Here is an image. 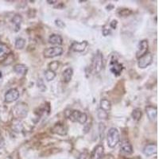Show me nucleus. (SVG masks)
Segmentation results:
<instances>
[{
	"label": "nucleus",
	"mask_w": 159,
	"mask_h": 159,
	"mask_svg": "<svg viewBox=\"0 0 159 159\" xmlns=\"http://www.w3.org/2000/svg\"><path fill=\"white\" fill-rule=\"evenodd\" d=\"M119 140H120V135L118 129L116 127H111L109 129L107 134V142L108 147L110 148H114L119 143Z\"/></svg>",
	"instance_id": "nucleus-1"
},
{
	"label": "nucleus",
	"mask_w": 159,
	"mask_h": 159,
	"mask_svg": "<svg viewBox=\"0 0 159 159\" xmlns=\"http://www.w3.org/2000/svg\"><path fill=\"white\" fill-rule=\"evenodd\" d=\"M103 69V54L99 51H97L92 59V69L94 73L98 74Z\"/></svg>",
	"instance_id": "nucleus-2"
},
{
	"label": "nucleus",
	"mask_w": 159,
	"mask_h": 159,
	"mask_svg": "<svg viewBox=\"0 0 159 159\" xmlns=\"http://www.w3.org/2000/svg\"><path fill=\"white\" fill-rule=\"evenodd\" d=\"M68 118L72 122H76V123H79L80 124H84V123L87 122L88 116L85 114L84 112L75 110L70 112V114L68 116Z\"/></svg>",
	"instance_id": "nucleus-3"
},
{
	"label": "nucleus",
	"mask_w": 159,
	"mask_h": 159,
	"mask_svg": "<svg viewBox=\"0 0 159 159\" xmlns=\"http://www.w3.org/2000/svg\"><path fill=\"white\" fill-rule=\"evenodd\" d=\"M28 106L26 103L23 102L18 103L14 107V114L15 117L20 119V118H25L28 114Z\"/></svg>",
	"instance_id": "nucleus-4"
},
{
	"label": "nucleus",
	"mask_w": 159,
	"mask_h": 159,
	"mask_svg": "<svg viewBox=\"0 0 159 159\" xmlns=\"http://www.w3.org/2000/svg\"><path fill=\"white\" fill-rule=\"evenodd\" d=\"M63 48L60 46H54L45 49L43 52L44 57L45 58H53L56 57L61 56L63 53Z\"/></svg>",
	"instance_id": "nucleus-5"
},
{
	"label": "nucleus",
	"mask_w": 159,
	"mask_h": 159,
	"mask_svg": "<svg viewBox=\"0 0 159 159\" xmlns=\"http://www.w3.org/2000/svg\"><path fill=\"white\" fill-rule=\"evenodd\" d=\"M153 59L154 57L153 54H151L150 52H147L146 54L143 55L140 58H139V61H138V65L140 69H146L153 62Z\"/></svg>",
	"instance_id": "nucleus-6"
},
{
	"label": "nucleus",
	"mask_w": 159,
	"mask_h": 159,
	"mask_svg": "<svg viewBox=\"0 0 159 159\" xmlns=\"http://www.w3.org/2000/svg\"><path fill=\"white\" fill-rule=\"evenodd\" d=\"M19 98V92L16 89H11L6 92L5 94V102L6 103H12L16 101Z\"/></svg>",
	"instance_id": "nucleus-7"
},
{
	"label": "nucleus",
	"mask_w": 159,
	"mask_h": 159,
	"mask_svg": "<svg viewBox=\"0 0 159 159\" xmlns=\"http://www.w3.org/2000/svg\"><path fill=\"white\" fill-rule=\"evenodd\" d=\"M149 44L147 40H143L140 42L139 45V49H138L137 52H136V57L139 59L143 55H145L147 52H148Z\"/></svg>",
	"instance_id": "nucleus-8"
},
{
	"label": "nucleus",
	"mask_w": 159,
	"mask_h": 159,
	"mask_svg": "<svg viewBox=\"0 0 159 159\" xmlns=\"http://www.w3.org/2000/svg\"><path fill=\"white\" fill-rule=\"evenodd\" d=\"M123 69V66L122 64L119 63L116 60H112L110 64V71L116 76H119Z\"/></svg>",
	"instance_id": "nucleus-9"
},
{
	"label": "nucleus",
	"mask_w": 159,
	"mask_h": 159,
	"mask_svg": "<svg viewBox=\"0 0 159 159\" xmlns=\"http://www.w3.org/2000/svg\"><path fill=\"white\" fill-rule=\"evenodd\" d=\"M104 154V148L102 145H98L92 150L90 159H101Z\"/></svg>",
	"instance_id": "nucleus-10"
},
{
	"label": "nucleus",
	"mask_w": 159,
	"mask_h": 159,
	"mask_svg": "<svg viewBox=\"0 0 159 159\" xmlns=\"http://www.w3.org/2000/svg\"><path fill=\"white\" fill-rule=\"evenodd\" d=\"M52 132L54 134H59V135H65L67 134L68 129L67 127H65V125L61 123H56L54 125V127L52 128Z\"/></svg>",
	"instance_id": "nucleus-11"
},
{
	"label": "nucleus",
	"mask_w": 159,
	"mask_h": 159,
	"mask_svg": "<svg viewBox=\"0 0 159 159\" xmlns=\"http://www.w3.org/2000/svg\"><path fill=\"white\" fill-rule=\"evenodd\" d=\"M88 43L87 41H84V42H73L71 45V49L72 51H74V52H84L85 50V49L87 48Z\"/></svg>",
	"instance_id": "nucleus-12"
},
{
	"label": "nucleus",
	"mask_w": 159,
	"mask_h": 159,
	"mask_svg": "<svg viewBox=\"0 0 159 159\" xmlns=\"http://www.w3.org/2000/svg\"><path fill=\"white\" fill-rule=\"evenodd\" d=\"M146 112H147V115L148 116L149 119L150 121H154L155 120L157 116V107H154V106H147L146 107Z\"/></svg>",
	"instance_id": "nucleus-13"
},
{
	"label": "nucleus",
	"mask_w": 159,
	"mask_h": 159,
	"mask_svg": "<svg viewBox=\"0 0 159 159\" xmlns=\"http://www.w3.org/2000/svg\"><path fill=\"white\" fill-rule=\"evenodd\" d=\"M157 151V147L155 143H151V144H148L146 146L143 150V153L145 155L147 156H151L153 154H155Z\"/></svg>",
	"instance_id": "nucleus-14"
},
{
	"label": "nucleus",
	"mask_w": 159,
	"mask_h": 159,
	"mask_svg": "<svg viewBox=\"0 0 159 159\" xmlns=\"http://www.w3.org/2000/svg\"><path fill=\"white\" fill-rule=\"evenodd\" d=\"M14 70L16 73L19 75H25L27 73L28 71V68L26 65H23V64H18V65H15V67H14Z\"/></svg>",
	"instance_id": "nucleus-15"
},
{
	"label": "nucleus",
	"mask_w": 159,
	"mask_h": 159,
	"mask_svg": "<svg viewBox=\"0 0 159 159\" xmlns=\"http://www.w3.org/2000/svg\"><path fill=\"white\" fill-rule=\"evenodd\" d=\"M49 42L52 45H61L63 43V38L59 34H52L49 38Z\"/></svg>",
	"instance_id": "nucleus-16"
},
{
	"label": "nucleus",
	"mask_w": 159,
	"mask_h": 159,
	"mask_svg": "<svg viewBox=\"0 0 159 159\" xmlns=\"http://www.w3.org/2000/svg\"><path fill=\"white\" fill-rule=\"evenodd\" d=\"M72 75H73V70H72V69L68 68V69H65L63 72V74H62L64 82H65V83L70 82V80H72Z\"/></svg>",
	"instance_id": "nucleus-17"
},
{
	"label": "nucleus",
	"mask_w": 159,
	"mask_h": 159,
	"mask_svg": "<svg viewBox=\"0 0 159 159\" xmlns=\"http://www.w3.org/2000/svg\"><path fill=\"white\" fill-rule=\"evenodd\" d=\"M121 152L125 154H130L133 153V147L131 144L129 143L128 142H125L122 143L121 146Z\"/></svg>",
	"instance_id": "nucleus-18"
},
{
	"label": "nucleus",
	"mask_w": 159,
	"mask_h": 159,
	"mask_svg": "<svg viewBox=\"0 0 159 159\" xmlns=\"http://www.w3.org/2000/svg\"><path fill=\"white\" fill-rule=\"evenodd\" d=\"M11 53V49L6 44L0 42V58L7 57Z\"/></svg>",
	"instance_id": "nucleus-19"
},
{
	"label": "nucleus",
	"mask_w": 159,
	"mask_h": 159,
	"mask_svg": "<svg viewBox=\"0 0 159 159\" xmlns=\"http://www.w3.org/2000/svg\"><path fill=\"white\" fill-rule=\"evenodd\" d=\"M22 22V18L20 15H15L12 18V22L15 25V31L18 32L20 30V26H21V23Z\"/></svg>",
	"instance_id": "nucleus-20"
},
{
	"label": "nucleus",
	"mask_w": 159,
	"mask_h": 159,
	"mask_svg": "<svg viewBox=\"0 0 159 159\" xmlns=\"http://www.w3.org/2000/svg\"><path fill=\"white\" fill-rule=\"evenodd\" d=\"M100 109L107 112L111 109V103L107 99H103L100 100Z\"/></svg>",
	"instance_id": "nucleus-21"
},
{
	"label": "nucleus",
	"mask_w": 159,
	"mask_h": 159,
	"mask_svg": "<svg viewBox=\"0 0 159 159\" xmlns=\"http://www.w3.org/2000/svg\"><path fill=\"white\" fill-rule=\"evenodd\" d=\"M131 116L132 118H133V119H134V120H136V121L140 120L142 116H143V112H142L141 109H139V108L134 109V110L133 111V112H132Z\"/></svg>",
	"instance_id": "nucleus-22"
},
{
	"label": "nucleus",
	"mask_w": 159,
	"mask_h": 159,
	"mask_svg": "<svg viewBox=\"0 0 159 159\" xmlns=\"http://www.w3.org/2000/svg\"><path fill=\"white\" fill-rule=\"evenodd\" d=\"M55 77H56V73H55V72H52V71L49 70V69H48V70H46L45 72V78L47 81H51Z\"/></svg>",
	"instance_id": "nucleus-23"
},
{
	"label": "nucleus",
	"mask_w": 159,
	"mask_h": 159,
	"mask_svg": "<svg viewBox=\"0 0 159 159\" xmlns=\"http://www.w3.org/2000/svg\"><path fill=\"white\" fill-rule=\"evenodd\" d=\"M25 44V40L22 38H17L15 41V48L17 49H23Z\"/></svg>",
	"instance_id": "nucleus-24"
},
{
	"label": "nucleus",
	"mask_w": 159,
	"mask_h": 159,
	"mask_svg": "<svg viewBox=\"0 0 159 159\" xmlns=\"http://www.w3.org/2000/svg\"><path fill=\"white\" fill-rule=\"evenodd\" d=\"M49 70L52 71V72H55V71L58 69V66H59V62L52 61L49 64Z\"/></svg>",
	"instance_id": "nucleus-25"
},
{
	"label": "nucleus",
	"mask_w": 159,
	"mask_h": 159,
	"mask_svg": "<svg viewBox=\"0 0 159 159\" xmlns=\"http://www.w3.org/2000/svg\"><path fill=\"white\" fill-rule=\"evenodd\" d=\"M98 117H99V119H107V113L106 111H104L99 109V112H98Z\"/></svg>",
	"instance_id": "nucleus-26"
},
{
	"label": "nucleus",
	"mask_w": 159,
	"mask_h": 159,
	"mask_svg": "<svg viewBox=\"0 0 159 159\" xmlns=\"http://www.w3.org/2000/svg\"><path fill=\"white\" fill-rule=\"evenodd\" d=\"M55 24H56V25H57L59 28H64L65 26V23L62 22L61 20H60V19L56 20V21H55Z\"/></svg>",
	"instance_id": "nucleus-27"
},
{
	"label": "nucleus",
	"mask_w": 159,
	"mask_h": 159,
	"mask_svg": "<svg viewBox=\"0 0 159 159\" xmlns=\"http://www.w3.org/2000/svg\"><path fill=\"white\" fill-rule=\"evenodd\" d=\"M38 87L40 89H41V90H42V87H43V89L44 90H45V85L44 84V82H43V80H42V79H39L38 80Z\"/></svg>",
	"instance_id": "nucleus-28"
},
{
	"label": "nucleus",
	"mask_w": 159,
	"mask_h": 159,
	"mask_svg": "<svg viewBox=\"0 0 159 159\" xmlns=\"http://www.w3.org/2000/svg\"><path fill=\"white\" fill-rule=\"evenodd\" d=\"M89 158V154H88L87 152H84L83 154H80L79 159H88Z\"/></svg>",
	"instance_id": "nucleus-29"
},
{
	"label": "nucleus",
	"mask_w": 159,
	"mask_h": 159,
	"mask_svg": "<svg viewBox=\"0 0 159 159\" xmlns=\"http://www.w3.org/2000/svg\"><path fill=\"white\" fill-rule=\"evenodd\" d=\"M117 21L116 20H113L111 22L110 25H111V27L112 28V29H116V26H117Z\"/></svg>",
	"instance_id": "nucleus-30"
},
{
	"label": "nucleus",
	"mask_w": 159,
	"mask_h": 159,
	"mask_svg": "<svg viewBox=\"0 0 159 159\" xmlns=\"http://www.w3.org/2000/svg\"><path fill=\"white\" fill-rule=\"evenodd\" d=\"M128 10H123V11H121V12L119 13V14H120V15H122V16H127V15H129L128 14Z\"/></svg>",
	"instance_id": "nucleus-31"
},
{
	"label": "nucleus",
	"mask_w": 159,
	"mask_h": 159,
	"mask_svg": "<svg viewBox=\"0 0 159 159\" xmlns=\"http://www.w3.org/2000/svg\"><path fill=\"white\" fill-rule=\"evenodd\" d=\"M103 35H104V36H107V35L110 34H111V31L109 30L103 29Z\"/></svg>",
	"instance_id": "nucleus-32"
},
{
	"label": "nucleus",
	"mask_w": 159,
	"mask_h": 159,
	"mask_svg": "<svg viewBox=\"0 0 159 159\" xmlns=\"http://www.w3.org/2000/svg\"><path fill=\"white\" fill-rule=\"evenodd\" d=\"M4 147V141L2 139H0V151L2 149V147Z\"/></svg>",
	"instance_id": "nucleus-33"
},
{
	"label": "nucleus",
	"mask_w": 159,
	"mask_h": 159,
	"mask_svg": "<svg viewBox=\"0 0 159 159\" xmlns=\"http://www.w3.org/2000/svg\"><path fill=\"white\" fill-rule=\"evenodd\" d=\"M47 2H49V4H53L54 2H57V1H47Z\"/></svg>",
	"instance_id": "nucleus-34"
}]
</instances>
